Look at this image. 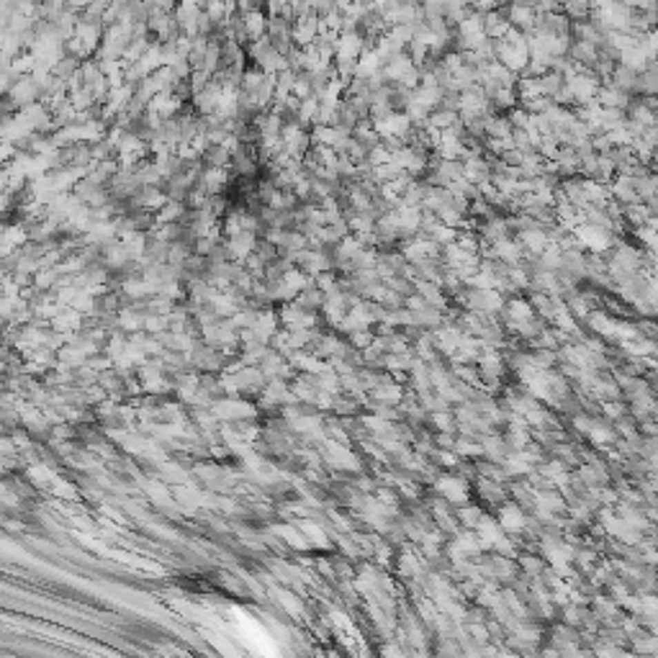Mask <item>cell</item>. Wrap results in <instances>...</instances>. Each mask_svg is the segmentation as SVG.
I'll return each instance as SVG.
<instances>
[{
	"instance_id": "obj_1",
	"label": "cell",
	"mask_w": 658,
	"mask_h": 658,
	"mask_svg": "<svg viewBox=\"0 0 658 658\" xmlns=\"http://www.w3.org/2000/svg\"><path fill=\"white\" fill-rule=\"evenodd\" d=\"M319 37V16L317 13H306L293 21V44L296 47H309Z\"/></svg>"
},
{
	"instance_id": "obj_2",
	"label": "cell",
	"mask_w": 658,
	"mask_h": 658,
	"mask_svg": "<svg viewBox=\"0 0 658 658\" xmlns=\"http://www.w3.org/2000/svg\"><path fill=\"white\" fill-rule=\"evenodd\" d=\"M257 242H260V237L255 232H239V235L229 237L226 245L232 250V260H247L257 250Z\"/></svg>"
},
{
	"instance_id": "obj_3",
	"label": "cell",
	"mask_w": 658,
	"mask_h": 658,
	"mask_svg": "<svg viewBox=\"0 0 658 658\" xmlns=\"http://www.w3.org/2000/svg\"><path fill=\"white\" fill-rule=\"evenodd\" d=\"M201 160L206 168H232V152L226 150L224 144H208Z\"/></svg>"
},
{
	"instance_id": "obj_4",
	"label": "cell",
	"mask_w": 658,
	"mask_h": 658,
	"mask_svg": "<svg viewBox=\"0 0 658 658\" xmlns=\"http://www.w3.org/2000/svg\"><path fill=\"white\" fill-rule=\"evenodd\" d=\"M245 23H247L250 41H255V39H263L265 34H268V13H265L263 8L245 13Z\"/></svg>"
},
{
	"instance_id": "obj_5",
	"label": "cell",
	"mask_w": 658,
	"mask_h": 658,
	"mask_svg": "<svg viewBox=\"0 0 658 658\" xmlns=\"http://www.w3.org/2000/svg\"><path fill=\"white\" fill-rule=\"evenodd\" d=\"M80 67H83V59L75 54H70V52H65V54L59 57V62L54 65V72L57 77H62V80H70V77H75L77 72H80Z\"/></svg>"
},
{
	"instance_id": "obj_6",
	"label": "cell",
	"mask_w": 658,
	"mask_h": 658,
	"mask_svg": "<svg viewBox=\"0 0 658 658\" xmlns=\"http://www.w3.org/2000/svg\"><path fill=\"white\" fill-rule=\"evenodd\" d=\"M203 10L211 16V21H214L217 26H224L226 21H229V16H232L226 0H206V3H203Z\"/></svg>"
},
{
	"instance_id": "obj_7",
	"label": "cell",
	"mask_w": 658,
	"mask_h": 658,
	"mask_svg": "<svg viewBox=\"0 0 658 658\" xmlns=\"http://www.w3.org/2000/svg\"><path fill=\"white\" fill-rule=\"evenodd\" d=\"M152 3H154V8L168 10V13H175V8H178L180 0H152Z\"/></svg>"
},
{
	"instance_id": "obj_8",
	"label": "cell",
	"mask_w": 658,
	"mask_h": 658,
	"mask_svg": "<svg viewBox=\"0 0 658 658\" xmlns=\"http://www.w3.org/2000/svg\"><path fill=\"white\" fill-rule=\"evenodd\" d=\"M93 0H67V8L70 10H75V13H83L88 6H90Z\"/></svg>"
},
{
	"instance_id": "obj_9",
	"label": "cell",
	"mask_w": 658,
	"mask_h": 658,
	"mask_svg": "<svg viewBox=\"0 0 658 658\" xmlns=\"http://www.w3.org/2000/svg\"><path fill=\"white\" fill-rule=\"evenodd\" d=\"M93 3H98V6H103V8H108V6H111L113 0H93Z\"/></svg>"
},
{
	"instance_id": "obj_10",
	"label": "cell",
	"mask_w": 658,
	"mask_h": 658,
	"mask_svg": "<svg viewBox=\"0 0 658 658\" xmlns=\"http://www.w3.org/2000/svg\"><path fill=\"white\" fill-rule=\"evenodd\" d=\"M198 3H206V0H198Z\"/></svg>"
}]
</instances>
